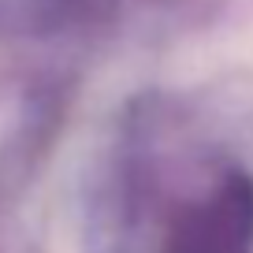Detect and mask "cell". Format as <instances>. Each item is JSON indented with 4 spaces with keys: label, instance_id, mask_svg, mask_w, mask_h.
<instances>
[{
    "label": "cell",
    "instance_id": "obj_1",
    "mask_svg": "<svg viewBox=\"0 0 253 253\" xmlns=\"http://www.w3.org/2000/svg\"><path fill=\"white\" fill-rule=\"evenodd\" d=\"M164 253H253V186L227 179L201 209L175 227Z\"/></svg>",
    "mask_w": 253,
    "mask_h": 253
}]
</instances>
